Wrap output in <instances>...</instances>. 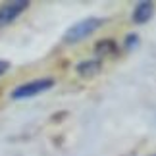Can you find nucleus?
I'll use <instances>...</instances> for the list:
<instances>
[{"label":"nucleus","instance_id":"nucleus-4","mask_svg":"<svg viewBox=\"0 0 156 156\" xmlns=\"http://www.w3.org/2000/svg\"><path fill=\"white\" fill-rule=\"evenodd\" d=\"M154 14V4L152 2H137L133 8V21L137 25L141 23H147Z\"/></svg>","mask_w":156,"mask_h":156},{"label":"nucleus","instance_id":"nucleus-6","mask_svg":"<svg viewBox=\"0 0 156 156\" xmlns=\"http://www.w3.org/2000/svg\"><path fill=\"white\" fill-rule=\"evenodd\" d=\"M10 68V64L6 62V60H0V75H4L6 73V69Z\"/></svg>","mask_w":156,"mask_h":156},{"label":"nucleus","instance_id":"nucleus-5","mask_svg":"<svg viewBox=\"0 0 156 156\" xmlns=\"http://www.w3.org/2000/svg\"><path fill=\"white\" fill-rule=\"evenodd\" d=\"M97 71H100V60H89V62H81L77 66V73L81 77H91Z\"/></svg>","mask_w":156,"mask_h":156},{"label":"nucleus","instance_id":"nucleus-3","mask_svg":"<svg viewBox=\"0 0 156 156\" xmlns=\"http://www.w3.org/2000/svg\"><path fill=\"white\" fill-rule=\"evenodd\" d=\"M29 2L27 0H16V2H6L0 6V27H6L14 23L23 12L27 10Z\"/></svg>","mask_w":156,"mask_h":156},{"label":"nucleus","instance_id":"nucleus-2","mask_svg":"<svg viewBox=\"0 0 156 156\" xmlns=\"http://www.w3.org/2000/svg\"><path fill=\"white\" fill-rule=\"evenodd\" d=\"M50 87H54V79H35V81H29L25 85H20L12 91V98L14 100H20V98H29V97H35V94H41L44 91H48Z\"/></svg>","mask_w":156,"mask_h":156},{"label":"nucleus","instance_id":"nucleus-1","mask_svg":"<svg viewBox=\"0 0 156 156\" xmlns=\"http://www.w3.org/2000/svg\"><path fill=\"white\" fill-rule=\"evenodd\" d=\"M100 25H102V20H98V17H87V20H81V21H77L75 25H71L68 31H66L64 41L68 44L79 43V41L87 39L89 35H93Z\"/></svg>","mask_w":156,"mask_h":156}]
</instances>
